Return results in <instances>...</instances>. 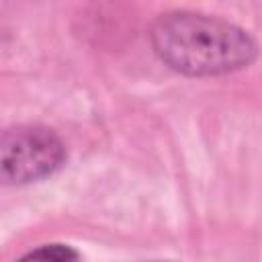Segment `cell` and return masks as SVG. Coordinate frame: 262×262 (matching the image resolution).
<instances>
[{
  "label": "cell",
  "instance_id": "6da1fadb",
  "mask_svg": "<svg viewBox=\"0 0 262 262\" xmlns=\"http://www.w3.org/2000/svg\"><path fill=\"white\" fill-rule=\"evenodd\" d=\"M149 43L164 66L190 78L233 74L258 57V43L242 27L186 10L158 16Z\"/></svg>",
  "mask_w": 262,
  "mask_h": 262
},
{
  "label": "cell",
  "instance_id": "7a4b0ae2",
  "mask_svg": "<svg viewBox=\"0 0 262 262\" xmlns=\"http://www.w3.org/2000/svg\"><path fill=\"white\" fill-rule=\"evenodd\" d=\"M66 162L61 137L43 125H18L0 141V178L4 184H29L57 172Z\"/></svg>",
  "mask_w": 262,
  "mask_h": 262
},
{
  "label": "cell",
  "instance_id": "3957f363",
  "mask_svg": "<svg viewBox=\"0 0 262 262\" xmlns=\"http://www.w3.org/2000/svg\"><path fill=\"white\" fill-rule=\"evenodd\" d=\"M80 254L76 250H72L70 246L63 244H45L37 250H31L29 254H25L23 258H35V260H51V262H68V260H76Z\"/></svg>",
  "mask_w": 262,
  "mask_h": 262
}]
</instances>
